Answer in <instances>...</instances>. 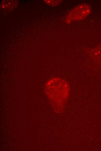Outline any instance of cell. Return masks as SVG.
<instances>
[{
    "mask_svg": "<svg viewBox=\"0 0 101 151\" xmlns=\"http://www.w3.org/2000/svg\"><path fill=\"white\" fill-rule=\"evenodd\" d=\"M44 90L54 111L57 113L61 112L69 95L70 87L68 82L60 78H52L46 82Z\"/></svg>",
    "mask_w": 101,
    "mask_h": 151,
    "instance_id": "obj_1",
    "label": "cell"
},
{
    "mask_svg": "<svg viewBox=\"0 0 101 151\" xmlns=\"http://www.w3.org/2000/svg\"><path fill=\"white\" fill-rule=\"evenodd\" d=\"M91 8L88 4H82L76 6L68 14L66 22L69 23L71 22L82 20L91 12Z\"/></svg>",
    "mask_w": 101,
    "mask_h": 151,
    "instance_id": "obj_2",
    "label": "cell"
},
{
    "mask_svg": "<svg viewBox=\"0 0 101 151\" xmlns=\"http://www.w3.org/2000/svg\"><path fill=\"white\" fill-rule=\"evenodd\" d=\"M46 1V3L48 4V5H50L51 6H55L57 5L61 1Z\"/></svg>",
    "mask_w": 101,
    "mask_h": 151,
    "instance_id": "obj_3",
    "label": "cell"
}]
</instances>
